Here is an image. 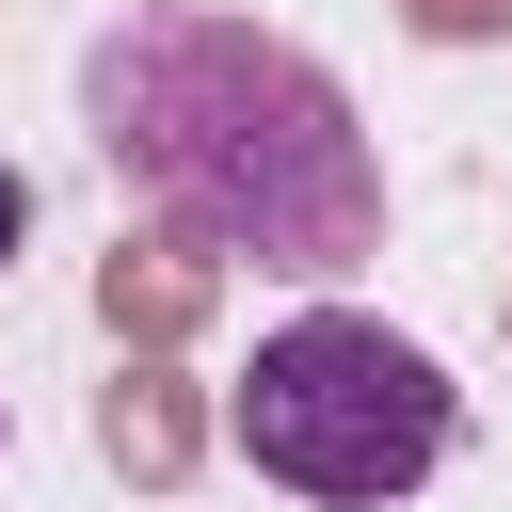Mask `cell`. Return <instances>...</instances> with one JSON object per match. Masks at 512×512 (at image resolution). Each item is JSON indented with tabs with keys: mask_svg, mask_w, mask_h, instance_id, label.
Instances as JSON below:
<instances>
[{
	"mask_svg": "<svg viewBox=\"0 0 512 512\" xmlns=\"http://www.w3.org/2000/svg\"><path fill=\"white\" fill-rule=\"evenodd\" d=\"M80 128H96L112 192H128L176 256L336 288V272L384 240L368 112L336 96L320 48L224 16V0H128V16L80 48Z\"/></svg>",
	"mask_w": 512,
	"mask_h": 512,
	"instance_id": "1",
	"label": "cell"
},
{
	"mask_svg": "<svg viewBox=\"0 0 512 512\" xmlns=\"http://www.w3.org/2000/svg\"><path fill=\"white\" fill-rule=\"evenodd\" d=\"M224 432H240V464L288 480L304 512H400V496L464 448V400H448V368H432L400 320H368V304H304V320L256 336Z\"/></svg>",
	"mask_w": 512,
	"mask_h": 512,
	"instance_id": "2",
	"label": "cell"
},
{
	"mask_svg": "<svg viewBox=\"0 0 512 512\" xmlns=\"http://www.w3.org/2000/svg\"><path fill=\"white\" fill-rule=\"evenodd\" d=\"M16 240H32V176L0 160V256H16Z\"/></svg>",
	"mask_w": 512,
	"mask_h": 512,
	"instance_id": "3",
	"label": "cell"
}]
</instances>
